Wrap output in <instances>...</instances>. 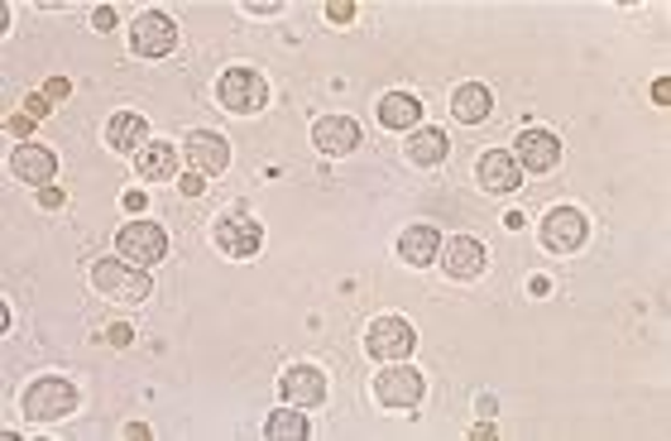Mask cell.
<instances>
[{
  "label": "cell",
  "instance_id": "9",
  "mask_svg": "<svg viewBox=\"0 0 671 441\" xmlns=\"http://www.w3.org/2000/svg\"><path fill=\"white\" fill-rule=\"evenodd\" d=\"M513 159H518V169H528V173H552L556 163H562V140L547 130H523Z\"/></svg>",
  "mask_w": 671,
  "mask_h": 441
},
{
  "label": "cell",
  "instance_id": "22",
  "mask_svg": "<svg viewBox=\"0 0 671 441\" xmlns=\"http://www.w3.org/2000/svg\"><path fill=\"white\" fill-rule=\"evenodd\" d=\"M403 149H408V159L417 163V169H437V163L451 154V144H447V135L441 130H413Z\"/></svg>",
  "mask_w": 671,
  "mask_h": 441
},
{
  "label": "cell",
  "instance_id": "14",
  "mask_svg": "<svg viewBox=\"0 0 671 441\" xmlns=\"http://www.w3.org/2000/svg\"><path fill=\"white\" fill-rule=\"evenodd\" d=\"M10 169H15L20 183H34V187H48L58 173V159L48 154L44 144H20L15 154H10Z\"/></svg>",
  "mask_w": 671,
  "mask_h": 441
},
{
  "label": "cell",
  "instance_id": "16",
  "mask_svg": "<svg viewBox=\"0 0 671 441\" xmlns=\"http://www.w3.org/2000/svg\"><path fill=\"white\" fill-rule=\"evenodd\" d=\"M187 159L197 163V173H225V163H231V144H225L221 135H211V130H193L187 135Z\"/></svg>",
  "mask_w": 671,
  "mask_h": 441
},
{
  "label": "cell",
  "instance_id": "23",
  "mask_svg": "<svg viewBox=\"0 0 671 441\" xmlns=\"http://www.w3.org/2000/svg\"><path fill=\"white\" fill-rule=\"evenodd\" d=\"M264 437H269V441H284V437L302 441V437H308V418L293 413V408H278V413H269V422H264Z\"/></svg>",
  "mask_w": 671,
  "mask_h": 441
},
{
  "label": "cell",
  "instance_id": "13",
  "mask_svg": "<svg viewBox=\"0 0 671 441\" xmlns=\"http://www.w3.org/2000/svg\"><path fill=\"white\" fill-rule=\"evenodd\" d=\"M284 398L298 403V408H316V403L326 398V374L316 370V364H293V370H284Z\"/></svg>",
  "mask_w": 671,
  "mask_h": 441
},
{
  "label": "cell",
  "instance_id": "2",
  "mask_svg": "<svg viewBox=\"0 0 671 441\" xmlns=\"http://www.w3.org/2000/svg\"><path fill=\"white\" fill-rule=\"evenodd\" d=\"M116 249H120L125 264H135V269H154V264L169 255V235H163L159 221H130V225H120Z\"/></svg>",
  "mask_w": 671,
  "mask_h": 441
},
{
  "label": "cell",
  "instance_id": "32",
  "mask_svg": "<svg viewBox=\"0 0 671 441\" xmlns=\"http://www.w3.org/2000/svg\"><path fill=\"white\" fill-rule=\"evenodd\" d=\"M667 96H671V86L657 82V86H652V101H657V106H667Z\"/></svg>",
  "mask_w": 671,
  "mask_h": 441
},
{
  "label": "cell",
  "instance_id": "18",
  "mask_svg": "<svg viewBox=\"0 0 671 441\" xmlns=\"http://www.w3.org/2000/svg\"><path fill=\"white\" fill-rule=\"evenodd\" d=\"M135 169H139V178H144V183H169L173 173H178V149L163 144V140L144 144L135 154Z\"/></svg>",
  "mask_w": 671,
  "mask_h": 441
},
{
  "label": "cell",
  "instance_id": "31",
  "mask_svg": "<svg viewBox=\"0 0 671 441\" xmlns=\"http://www.w3.org/2000/svg\"><path fill=\"white\" fill-rule=\"evenodd\" d=\"M10 130H15V135H30L34 120H30V116H15V120H10Z\"/></svg>",
  "mask_w": 671,
  "mask_h": 441
},
{
  "label": "cell",
  "instance_id": "3",
  "mask_svg": "<svg viewBox=\"0 0 671 441\" xmlns=\"http://www.w3.org/2000/svg\"><path fill=\"white\" fill-rule=\"evenodd\" d=\"M92 283L116 302H144L149 293H154L149 269H135V264H125V259H101L92 269Z\"/></svg>",
  "mask_w": 671,
  "mask_h": 441
},
{
  "label": "cell",
  "instance_id": "10",
  "mask_svg": "<svg viewBox=\"0 0 671 441\" xmlns=\"http://www.w3.org/2000/svg\"><path fill=\"white\" fill-rule=\"evenodd\" d=\"M217 245L231 259H250V255H259V245H264V225L250 217H225L217 225Z\"/></svg>",
  "mask_w": 671,
  "mask_h": 441
},
{
  "label": "cell",
  "instance_id": "24",
  "mask_svg": "<svg viewBox=\"0 0 671 441\" xmlns=\"http://www.w3.org/2000/svg\"><path fill=\"white\" fill-rule=\"evenodd\" d=\"M326 20H332V24H350V20H356V5H350V0H340V5H326Z\"/></svg>",
  "mask_w": 671,
  "mask_h": 441
},
{
  "label": "cell",
  "instance_id": "29",
  "mask_svg": "<svg viewBox=\"0 0 671 441\" xmlns=\"http://www.w3.org/2000/svg\"><path fill=\"white\" fill-rule=\"evenodd\" d=\"M39 201H44V207H62V193H58V187H39Z\"/></svg>",
  "mask_w": 671,
  "mask_h": 441
},
{
  "label": "cell",
  "instance_id": "27",
  "mask_svg": "<svg viewBox=\"0 0 671 441\" xmlns=\"http://www.w3.org/2000/svg\"><path fill=\"white\" fill-rule=\"evenodd\" d=\"M201 178H207V173H187V178H183V193H187V197H197L201 187H207V183H201Z\"/></svg>",
  "mask_w": 671,
  "mask_h": 441
},
{
  "label": "cell",
  "instance_id": "11",
  "mask_svg": "<svg viewBox=\"0 0 671 441\" xmlns=\"http://www.w3.org/2000/svg\"><path fill=\"white\" fill-rule=\"evenodd\" d=\"M441 264H447L451 279H479L489 264V249L475 241V235H455V241L441 249Z\"/></svg>",
  "mask_w": 671,
  "mask_h": 441
},
{
  "label": "cell",
  "instance_id": "20",
  "mask_svg": "<svg viewBox=\"0 0 671 441\" xmlns=\"http://www.w3.org/2000/svg\"><path fill=\"white\" fill-rule=\"evenodd\" d=\"M379 120L389 125V130H417V120H423V101L413 92H389L379 101Z\"/></svg>",
  "mask_w": 671,
  "mask_h": 441
},
{
  "label": "cell",
  "instance_id": "28",
  "mask_svg": "<svg viewBox=\"0 0 671 441\" xmlns=\"http://www.w3.org/2000/svg\"><path fill=\"white\" fill-rule=\"evenodd\" d=\"M130 336H135V332H130L125 322H120V326H111V346H130Z\"/></svg>",
  "mask_w": 671,
  "mask_h": 441
},
{
  "label": "cell",
  "instance_id": "15",
  "mask_svg": "<svg viewBox=\"0 0 671 441\" xmlns=\"http://www.w3.org/2000/svg\"><path fill=\"white\" fill-rule=\"evenodd\" d=\"M479 187L485 193H513L518 183H523V169H518V159L513 154H499V149H489L485 159H479Z\"/></svg>",
  "mask_w": 671,
  "mask_h": 441
},
{
  "label": "cell",
  "instance_id": "5",
  "mask_svg": "<svg viewBox=\"0 0 671 441\" xmlns=\"http://www.w3.org/2000/svg\"><path fill=\"white\" fill-rule=\"evenodd\" d=\"M423 394H427L423 374H417L413 364H403V360H394L374 380V398L384 403V408H417V403H423Z\"/></svg>",
  "mask_w": 671,
  "mask_h": 441
},
{
  "label": "cell",
  "instance_id": "25",
  "mask_svg": "<svg viewBox=\"0 0 671 441\" xmlns=\"http://www.w3.org/2000/svg\"><path fill=\"white\" fill-rule=\"evenodd\" d=\"M24 116H30V120H44V116H48V96H30V101H24Z\"/></svg>",
  "mask_w": 671,
  "mask_h": 441
},
{
  "label": "cell",
  "instance_id": "7",
  "mask_svg": "<svg viewBox=\"0 0 671 441\" xmlns=\"http://www.w3.org/2000/svg\"><path fill=\"white\" fill-rule=\"evenodd\" d=\"M130 44H135L139 58H163V54L178 48V24H173L169 15H159V10H144V15L135 20Z\"/></svg>",
  "mask_w": 671,
  "mask_h": 441
},
{
  "label": "cell",
  "instance_id": "21",
  "mask_svg": "<svg viewBox=\"0 0 671 441\" xmlns=\"http://www.w3.org/2000/svg\"><path fill=\"white\" fill-rule=\"evenodd\" d=\"M489 106H494V96H489V86H485V82H465V86H455V92H451V116H455V120H465V125L485 120V116H489Z\"/></svg>",
  "mask_w": 671,
  "mask_h": 441
},
{
  "label": "cell",
  "instance_id": "1",
  "mask_svg": "<svg viewBox=\"0 0 671 441\" xmlns=\"http://www.w3.org/2000/svg\"><path fill=\"white\" fill-rule=\"evenodd\" d=\"M24 418L34 422H58L68 418V413H78V388H72L68 380H58V374H44V380H34L30 388H24Z\"/></svg>",
  "mask_w": 671,
  "mask_h": 441
},
{
  "label": "cell",
  "instance_id": "12",
  "mask_svg": "<svg viewBox=\"0 0 671 441\" xmlns=\"http://www.w3.org/2000/svg\"><path fill=\"white\" fill-rule=\"evenodd\" d=\"M312 144L322 149V154H350V149L360 144V125L350 116H322L312 125Z\"/></svg>",
  "mask_w": 671,
  "mask_h": 441
},
{
  "label": "cell",
  "instance_id": "17",
  "mask_svg": "<svg viewBox=\"0 0 671 441\" xmlns=\"http://www.w3.org/2000/svg\"><path fill=\"white\" fill-rule=\"evenodd\" d=\"M398 259L413 264V269H423V264L441 259V235L432 225H408V231L398 235Z\"/></svg>",
  "mask_w": 671,
  "mask_h": 441
},
{
  "label": "cell",
  "instance_id": "8",
  "mask_svg": "<svg viewBox=\"0 0 671 441\" xmlns=\"http://www.w3.org/2000/svg\"><path fill=\"white\" fill-rule=\"evenodd\" d=\"M542 245H547L552 255H571V249H580L586 245V217H580L576 207L547 211V221H542Z\"/></svg>",
  "mask_w": 671,
  "mask_h": 441
},
{
  "label": "cell",
  "instance_id": "30",
  "mask_svg": "<svg viewBox=\"0 0 671 441\" xmlns=\"http://www.w3.org/2000/svg\"><path fill=\"white\" fill-rule=\"evenodd\" d=\"M44 96H48V101H62V96H68V82H48Z\"/></svg>",
  "mask_w": 671,
  "mask_h": 441
},
{
  "label": "cell",
  "instance_id": "19",
  "mask_svg": "<svg viewBox=\"0 0 671 441\" xmlns=\"http://www.w3.org/2000/svg\"><path fill=\"white\" fill-rule=\"evenodd\" d=\"M144 116H135V111H120V116H111L106 125V144L111 149H120V154H139L149 140H144Z\"/></svg>",
  "mask_w": 671,
  "mask_h": 441
},
{
  "label": "cell",
  "instance_id": "6",
  "mask_svg": "<svg viewBox=\"0 0 671 441\" xmlns=\"http://www.w3.org/2000/svg\"><path fill=\"white\" fill-rule=\"evenodd\" d=\"M365 346H370L374 360H408L417 346V332L403 317H374L370 332H365Z\"/></svg>",
  "mask_w": 671,
  "mask_h": 441
},
{
  "label": "cell",
  "instance_id": "4",
  "mask_svg": "<svg viewBox=\"0 0 671 441\" xmlns=\"http://www.w3.org/2000/svg\"><path fill=\"white\" fill-rule=\"evenodd\" d=\"M217 96L235 116H255V111H264V101H269V86H264L255 68H225L217 82Z\"/></svg>",
  "mask_w": 671,
  "mask_h": 441
},
{
  "label": "cell",
  "instance_id": "26",
  "mask_svg": "<svg viewBox=\"0 0 671 441\" xmlns=\"http://www.w3.org/2000/svg\"><path fill=\"white\" fill-rule=\"evenodd\" d=\"M92 24H96V30H111V24H116V10H111V5H101L96 15H92Z\"/></svg>",
  "mask_w": 671,
  "mask_h": 441
}]
</instances>
